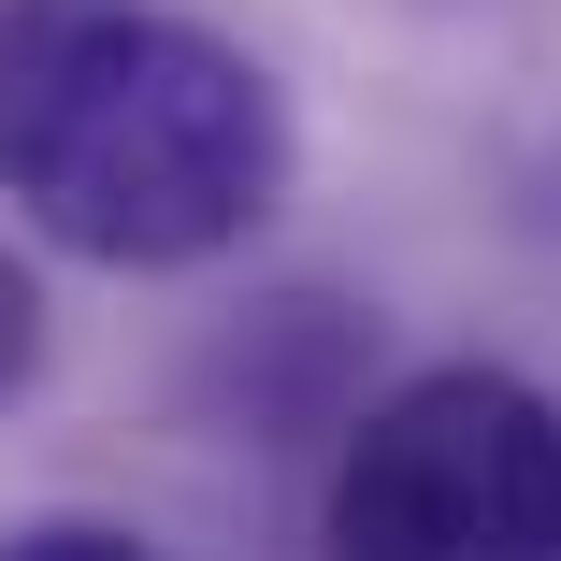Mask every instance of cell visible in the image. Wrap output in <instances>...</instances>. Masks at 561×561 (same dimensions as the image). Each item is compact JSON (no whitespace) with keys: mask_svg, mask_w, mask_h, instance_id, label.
<instances>
[{"mask_svg":"<svg viewBox=\"0 0 561 561\" xmlns=\"http://www.w3.org/2000/svg\"><path fill=\"white\" fill-rule=\"evenodd\" d=\"M331 561H561V403L533 375H403L331 461Z\"/></svg>","mask_w":561,"mask_h":561,"instance_id":"obj_2","label":"cell"},{"mask_svg":"<svg viewBox=\"0 0 561 561\" xmlns=\"http://www.w3.org/2000/svg\"><path fill=\"white\" fill-rule=\"evenodd\" d=\"M0 561H159V547H130V533H101V518H44V533H15Z\"/></svg>","mask_w":561,"mask_h":561,"instance_id":"obj_3","label":"cell"},{"mask_svg":"<svg viewBox=\"0 0 561 561\" xmlns=\"http://www.w3.org/2000/svg\"><path fill=\"white\" fill-rule=\"evenodd\" d=\"M0 187L72 260L173 274L274 216L288 101L159 0H0Z\"/></svg>","mask_w":561,"mask_h":561,"instance_id":"obj_1","label":"cell"},{"mask_svg":"<svg viewBox=\"0 0 561 561\" xmlns=\"http://www.w3.org/2000/svg\"><path fill=\"white\" fill-rule=\"evenodd\" d=\"M30 360H44V302H30V274L0 260V403L30 389Z\"/></svg>","mask_w":561,"mask_h":561,"instance_id":"obj_4","label":"cell"}]
</instances>
